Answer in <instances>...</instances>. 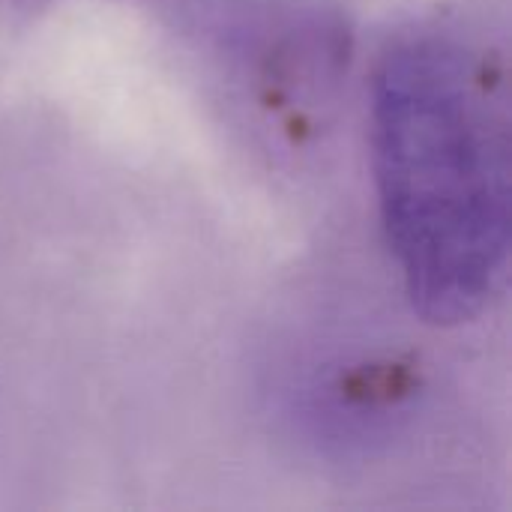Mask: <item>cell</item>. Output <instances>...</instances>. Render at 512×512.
Masks as SVG:
<instances>
[{"label":"cell","mask_w":512,"mask_h":512,"mask_svg":"<svg viewBox=\"0 0 512 512\" xmlns=\"http://www.w3.org/2000/svg\"><path fill=\"white\" fill-rule=\"evenodd\" d=\"M507 105L501 63L450 30L402 39L375 75L381 219L408 300L435 327L474 321L507 282Z\"/></svg>","instance_id":"cell-1"}]
</instances>
